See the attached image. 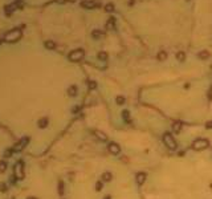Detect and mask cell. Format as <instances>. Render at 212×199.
Wrapping results in <instances>:
<instances>
[{
  "mask_svg": "<svg viewBox=\"0 0 212 199\" xmlns=\"http://www.w3.org/2000/svg\"><path fill=\"white\" fill-rule=\"evenodd\" d=\"M37 124H38V128H40V129H44V128H47V126H48V118H45V117L40 118Z\"/></svg>",
  "mask_w": 212,
  "mask_h": 199,
  "instance_id": "cell-11",
  "label": "cell"
},
{
  "mask_svg": "<svg viewBox=\"0 0 212 199\" xmlns=\"http://www.w3.org/2000/svg\"><path fill=\"white\" fill-rule=\"evenodd\" d=\"M182 122H174V125H172V130L178 134V133H180L182 131Z\"/></svg>",
  "mask_w": 212,
  "mask_h": 199,
  "instance_id": "cell-16",
  "label": "cell"
},
{
  "mask_svg": "<svg viewBox=\"0 0 212 199\" xmlns=\"http://www.w3.org/2000/svg\"><path fill=\"white\" fill-rule=\"evenodd\" d=\"M99 5H101V3L96 2V0H85V2L81 3V7L86 8V9H93V8H97Z\"/></svg>",
  "mask_w": 212,
  "mask_h": 199,
  "instance_id": "cell-7",
  "label": "cell"
},
{
  "mask_svg": "<svg viewBox=\"0 0 212 199\" xmlns=\"http://www.w3.org/2000/svg\"><path fill=\"white\" fill-rule=\"evenodd\" d=\"M97 57L101 60V61H106V60H108V53H106V52H99L97 54Z\"/></svg>",
  "mask_w": 212,
  "mask_h": 199,
  "instance_id": "cell-21",
  "label": "cell"
},
{
  "mask_svg": "<svg viewBox=\"0 0 212 199\" xmlns=\"http://www.w3.org/2000/svg\"><path fill=\"white\" fill-rule=\"evenodd\" d=\"M28 142H29V137H25V138H21L20 141L12 147L13 149V153H20L21 150H23L27 145H28Z\"/></svg>",
  "mask_w": 212,
  "mask_h": 199,
  "instance_id": "cell-6",
  "label": "cell"
},
{
  "mask_svg": "<svg viewBox=\"0 0 212 199\" xmlns=\"http://www.w3.org/2000/svg\"><path fill=\"white\" fill-rule=\"evenodd\" d=\"M108 150H109V153H111L113 155H118V154L121 153V147H119V145L115 143V142H110V143L108 145Z\"/></svg>",
  "mask_w": 212,
  "mask_h": 199,
  "instance_id": "cell-8",
  "label": "cell"
},
{
  "mask_svg": "<svg viewBox=\"0 0 212 199\" xmlns=\"http://www.w3.org/2000/svg\"><path fill=\"white\" fill-rule=\"evenodd\" d=\"M135 181H137V183H138L139 186L143 185L144 181H146V174H144V173H138V174L135 175Z\"/></svg>",
  "mask_w": 212,
  "mask_h": 199,
  "instance_id": "cell-9",
  "label": "cell"
},
{
  "mask_svg": "<svg viewBox=\"0 0 212 199\" xmlns=\"http://www.w3.org/2000/svg\"><path fill=\"white\" fill-rule=\"evenodd\" d=\"M125 101H126V100H125V97H123V96H118V97L115 98V102H117L118 105H123V104H125Z\"/></svg>",
  "mask_w": 212,
  "mask_h": 199,
  "instance_id": "cell-23",
  "label": "cell"
},
{
  "mask_svg": "<svg viewBox=\"0 0 212 199\" xmlns=\"http://www.w3.org/2000/svg\"><path fill=\"white\" fill-rule=\"evenodd\" d=\"M103 199H111V198H110V196H109V195H108V196H105V198H103Z\"/></svg>",
  "mask_w": 212,
  "mask_h": 199,
  "instance_id": "cell-35",
  "label": "cell"
},
{
  "mask_svg": "<svg viewBox=\"0 0 212 199\" xmlns=\"http://www.w3.org/2000/svg\"><path fill=\"white\" fill-rule=\"evenodd\" d=\"M102 187H103L102 181H99V182H97V183H96V190H97V191H101V190H102Z\"/></svg>",
  "mask_w": 212,
  "mask_h": 199,
  "instance_id": "cell-27",
  "label": "cell"
},
{
  "mask_svg": "<svg viewBox=\"0 0 212 199\" xmlns=\"http://www.w3.org/2000/svg\"><path fill=\"white\" fill-rule=\"evenodd\" d=\"M122 117H123V119L126 122H130V113L127 112V110H123L122 112Z\"/></svg>",
  "mask_w": 212,
  "mask_h": 199,
  "instance_id": "cell-22",
  "label": "cell"
},
{
  "mask_svg": "<svg viewBox=\"0 0 212 199\" xmlns=\"http://www.w3.org/2000/svg\"><path fill=\"white\" fill-rule=\"evenodd\" d=\"M114 27H115V19L110 17L108 20V23H106V29H114Z\"/></svg>",
  "mask_w": 212,
  "mask_h": 199,
  "instance_id": "cell-12",
  "label": "cell"
},
{
  "mask_svg": "<svg viewBox=\"0 0 212 199\" xmlns=\"http://www.w3.org/2000/svg\"><path fill=\"white\" fill-rule=\"evenodd\" d=\"M175 57H176V60L178 61H180V63H183L184 60H186V53L183 52V51H179L176 54H175Z\"/></svg>",
  "mask_w": 212,
  "mask_h": 199,
  "instance_id": "cell-15",
  "label": "cell"
},
{
  "mask_svg": "<svg viewBox=\"0 0 212 199\" xmlns=\"http://www.w3.org/2000/svg\"><path fill=\"white\" fill-rule=\"evenodd\" d=\"M158 60L159 61H166V58H167V53H166V51H159V53H158Z\"/></svg>",
  "mask_w": 212,
  "mask_h": 199,
  "instance_id": "cell-17",
  "label": "cell"
},
{
  "mask_svg": "<svg viewBox=\"0 0 212 199\" xmlns=\"http://www.w3.org/2000/svg\"><path fill=\"white\" fill-rule=\"evenodd\" d=\"M0 43H2V40H0Z\"/></svg>",
  "mask_w": 212,
  "mask_h": 199,
  "instance_id": "cell-36",
  "label": "cell"
},
{
  "mask_svg": "<svg viewBox=\"0 0 212 199\" xmlns=\"http://www.w3.org/2000/svg\"><path fill=\"white\" fill-rule=\"evenodd\" d=\"M209 146V141L205 138H198L192 142V149L194 150H198V151H202L204 149H207Z\"/></svg>",
  "mask_w": 212,
  "mask_h": 199,
  "instance_id": "cell-3",
  "label": "cell"
},
{
  "mask_svg": "<svg viewBox=\"0 0 212 199\" xmlns=\"http://www.w3.org/2000/svg\"><path fill=\"white\" fill-rule=\"evenodd\" d=\"M57 2H58V3H65L66 0H57Z\"/></svg>",
  "mask_w": 212,
  "mask_h": 199,
  "instance_id": "cell-33",
  "label": "cell"
},
{
  "mask_svg": "<svg viewBox=\"0 0 212 199\" xmlns=\"http://www.w3.org/2000/svg\"><path fill=\"white\" fill-rule=\"evenodd\" d=\"M16 181H17V178H16V176L12 174V176H11V179H9V183H11V185H15V183H16Z\"/></svg>",
  "mask_w": 212,
  "mask_h": 199,
  "instance_id": "cell-31",
  "label": "cell"
},
{
  "mask_svg": "<svg viewBox=\"0 0 212 199\" xmlns=\"http://www.w3.org/2000/svg\"><path fill=\"white\" fill-rule=\"evenodd\" d=\"M12 154H13V149H8V150L5 151V155H4V157H5V158H9Z\"/></svg>",
  "mask_w": 212,
  "mask_h": 199,
  "instance_id": "cell-29",
  "label": "cell"
},
{
  "mask_svg": "<svg viewBox=\"0 0 212 199\" xmlns=\"http://www.w3.org/2000/svg\"><path fill=\"white\" fill-rule=\"evenodd\" d=\"M44 45H45V48H48L49 51H52V49H54V48H56V43L53 41V40H47Z\"/></svg>",
  "mask_w": 212,
  "mask_h": 199,
  "instance_id": "cell-14",
  "label": "cell"
},
{
  "mask_svg": "<svg viewBox=\"0 0 212 199\" xmlns=\"http://www.w3.org/2000/svg\"><path fill=\"white\" fill-rule=\"evenodd\" d=\"M105 11H106V12H113V11H114V5H113L111 3L106 4V5H105Z\"/></svg>",
  "mask_w": 212,
  "mask_h": 199,
  "instance_id": "cell-26",
  "label": "cell"
},
{
  "mask_svg": "<svg viewBox=\"0 0 212 199\" xmlns=\"http://www.w3.org/2000/svg\"><path fill=\"white\" fill-rule=\"evenodd\" d=\"M94 134H96V137L99 139V141H102V142L108 141V137H106V134H105V133H102V131H99V130H96V131H94Z\"/></svg>",
  "mask_w": 212,
  "mask_h": 199,
  "instance_id": "cell-10",
  "label": "cell"
},
{
  "mask_svg": "<svg viewBox=\"0 0 212 199\" xmlns=\"http://www.w3.org/2000/svg\"><path fill=\"white\" fill-rule=\"evenodd\" d=\"M21 37V31L20 29H13L11 32H8L5 35V41L7 43H13V41H17V40H20Z\"/></svg>",
  "mask_w": 212,
  "mask_h": 199,
  "instance_id": "cell-5",
  "label": "cell"
},
{
  "mask_svg": "<svg viewBox=\"0 0 212 199\" xmlns=\"http://www.w3.org/2000/svg\"><path fill=\"white\" fill-rule=\"evenodd\" d=\"M27 199H37V198H35V196H29V198H27Z\"/></svg>",
  "mask_w": 212,
  "mask_h": 199,
  "instance_id": "cell-34",
  "label": "cell"
},
{
  "mask_svg": "<svg viewBox=\"0 0 212 199\" xmlns=\"http://www.w3.org/2000/svg\"><path fill=\"white\" fill-rule=\"evenodd\" d=\"M205 128H207V129H212V119H211V121H208V122L205 124Z\"/></svg>",
  "mask_w": 212,
  "mask_h": 199,
  "instance_id": "cell-32",
  "label": "cell"
},
{
  "mask_svg": "<svg viewBox=\"0 0 212 199\" xmlns=\"http://www.w3.org/2000/svg\"><path fill=\"white\" fill-rule=\"evenodd\" d=\"M58 194L64 195V182L62 181H58Z\"/></svg>",
  "mask_w": 212,
  "mask_h": 199,
  "instance_id": "cell-25",
  "label": "cell"
},
{
  "mask_svg": "<svg viewBox=\"0 0 212 199\" xmlns=\"http://www.w3.org/2000/svg\"><path fill=\"white\" fill-rule=\"evenodd\" d=\"M13 175L17 178V179H24L25 174H24V162L21 161H17L16 165L13 166Z\"/></svg>",
  "mask_w": 212,
  "mask_h": 199,
  "instance_id": "cell-2",
  "label": "cell"
},
{
  "mask_svg": "<svg viewBox=\"0 0 212 199\" xmlns=\"http://www.w3.org/2000/svg\"><path fill=\"white\" fill-rule=\"evenodd\" d=\"M68 93H69V96L74 97V96L77 94V86H76V85H72V86L68 89Z\"/></svg>",
  "mask_w": 212,
  "mask_h": 199,
  "instance_id": "cell-20",
  "label": "cell"
},
{
  "mask_svg": "<svg viewBox=\"0 0 212 199\" xmlns=\"http://www.w3.org/2000/svg\"><path fill=\"white\" fill-rule=\"evenodd\" d=\"M111 178H113V174L106 171V173L102 174V182H110V181H111Z\"/></svg>",
  "mask_w": 212,
  "mask_h": 199,
  "instance_id": "cell-13",
  "label": "cell"
},
{
  "mask_svg": "<svg viewBox=\"0 0 212 199\" xmlns=\"http://www.w3.org/2000/svg\"><path fill=\"white\" fill-rule=\"evenodd\" d=\"M198 57H199L200 60H205V58L209 57V52H208V51H202V52H199Z\"/></svg>",
  "mask_w": 212,
  "mask_h": 199,
  "instance_id": "cell-19",
  "label": "cell"
},
{
  "mask_svg": "<svg viewBox=\"0 0 212 199\" xmlns=\"http://www.w3.org/2000/svg\"><path fill=\"white\" fill-rule=\"evenodd\" d=\"M163 142L170 150H176V147H178V143H176L175 138H174V135L171 133H164L163 134Z\"/></svg>",
  "mask_w": 212,
  "mask_h": 199,
  "instance_id": "cell-1",
  "label": "cell"
},
{
  "mask_svg": "<svg viewBox=\"0 0 212 199\" xmlns=\"http://www.w3.org/2000/svg\"><path fill=\"white\" fill-rule=\"evenodd\" d=\"M7 170V162L5 161H0V173H4Z\"/></svg>",
  "mask_w": 212,
  "mask_h": 199,
  "instance_id": "cell-24",
  "label": "cell"
},
{
  "mask_svg": "<svg viewBox=\"0 0 212 199\" xmlns=\"http://www.w3.org/2000/svg\"><path fill=\"white\" fill-rule=\"evenodd\" d=\"M103 32L102 31H98V29H94L93 32H92V36L94 37V38H99V37H103Z\"/></svg>",
  "mask_w": 212,
  "mask_h": 199,
  "instance_id": "cell-18",
  "label": "cell"
},
{
  "mask_svg": "<svg viewBox=\"0 0 212 199\" xmlns=\"http://www.w3.org/2000/svg\"><path fill=\"white\" fill-rule=\"evenodd\" d=\"M7 185L5 183H0V192H7Z\"/></svg>",
  "mask_w": 212,
  "mask_h": 199,
  "instance_id": "cell-28",
  "label": "cell"
},
{
  "mask_svg": "<svg viewBox=\"0 0 212 199\" xmlns=\"http://www.w3.org/2000/svg\"><path fill=\"white\" fill-rule=\"evenodd\" d=\"M96 88H97L96 81H89V89H96Z\"/></svg>",
  "mask_w": 212,
  "mask_h": 199,
  "instance_id": "cell-30",
  "label": "cell"
},
{
  "mask_svg": "<svg viewBox=\"0 0 212 199\" xmlns=\"http://www.w3.org/2000/svg\"><path fill=\"white\" fill-rule=\"evenodd\" d=\"M85 56V52L83 49H76V51H72L69 54H68V58L73 63H77V61H81Z\"/></svg>",
  "mask_w": 212,
  "mask_h": 199,
  "instance_id": "cell-4",
  "label": "cell"
}]
</instances>
